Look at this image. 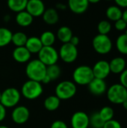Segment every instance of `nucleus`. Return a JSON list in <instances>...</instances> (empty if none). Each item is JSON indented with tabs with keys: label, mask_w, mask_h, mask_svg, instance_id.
Returning <instances> with one entry per match:
<instances>
[{
	"label": "nucleus",
	"mask_w": 127,
	"mask_h": 128,
	"mask_svg": "<svg viewBox=\"0 0 127 128\" xmlns=\"http://www.w3.org/2000/svg\"><path fill=\"white\" fill-rule=\"evenodd\" d=\"M25 74L29 80L41 82L46 75V66L39 59L31 60L26 65Z\"/></svg>",
	"instance_id": "obj_1"
},
{
	"label": "nucleus",
	"mask_w": 127,
	"mask_h": 128,
	"mask_svg": "<svg viewBox=\"0 0 127 128\" xmlns=\"http://www.w3.org/2000/svg\"><path fill=\"white\" fill-rule=\"evenodd\" d=\"M43 88L41 82L29 80L22 85L20 93L25 98L31 100L38 98L43 94Z\"/></svg>",
	"instance_id": "obj_2"
},
{
	"label": "nucleus",
	"mask_w": 127,
	"mask_h": 128,
	"mask_svg": "<svg viewBox=\"0 0 127 128\" xmlns=\"http://www.w3.org/2000/svg\"><path fill=\"white\" fill-rule=\"evenodd\" d=\"M94 78L92 68L88 65L77 67L73 73L74 83L79 86H88Z\"/></svg>",
	"instance_id": "obj_3"
},
{
	"label": "nucleus",
	"mask_w": 127,
	"mask_h": 128,
	"mask_svg": "<svg viewBox=\"0 0 127 128\" xmlns=\"http://www.w3.org/2000/svg\"><path fill=\"white\" fill-rule=\"evenodd\" d=\"M77 91L76 84L70 80L59 82L55 88V95L61 100H69L74 97Z\"/></svg>",
	"instance_id": "obj_4"
},
{
	"label": "nucleus",
	"mask_w": 127,
	"mask_h": 128,
	"mask_svg": "<svg viewBox=\"0 0 127 128\" xmlns=\"http://www.w3.org/2000/svg\"><path fill=\"white\" fill-rule=\"evenodd\" d=\"M108 100L114 104H122L127 98V89L121 83L114 84L106 92Z\"/></svg>",
	"instance_id": "obj_5"
},
{
	"label": "nucleus",
	"mask_w": 127,
	"mask_h": 128,
	"mask_svg": "<svg viewBox=\"0 0 127 128\" xmlns=\"http://www.w3.org/2000/svg\"><path fill=\"white\" fill-rule=\"evenodd\" d=\"M21 99V93L15 88H8L1 92L0 103L5 108L16 106Z\"/></svg>",
	"instance_id": "obj_6"
},
{
	"label": "nucleus",
	"mask_w": 127,
	"mask_h": 128,
	"mask_svg": "<svg viewBox=\"0 0 127 128\" xmlns=\"http://www.w3.org/2000/svg\"><path fill=\"white\" fill-rule=\"evenodd\" d=\"M94 50L101 55H106L110 52L112 49V42L107 34H97L92 41Z\"/></svg>",
	"instance_id": "obj_7"
},
{
	"label": "nucleus",
	"mask_w": 127,
	"mask_h": 128,
	"mask_svg": "<svg viewBox=\"0 0 127 128\" xmlns=\"http://www.w3.org/2000/svg\"><path fill=\"white\" fill-rule=\"evenodd\" d=\"M38 59L46 67L57 63L59 55L58 51L52 46H43L39 51Z\"/></svg>",
	"instance_id": "obj_8"
},
{
	"label": "nucleus",
	"mask_w": 127,
	"mask_h": 128,
	"mask_svg": "<svg viewBox=\"0 0 127 128\" xmlns=\"http://www.w3.org/2000/svg\"><path fill=\"white\" fill-rule=\"evenodd\" d=\"M58 55L61 60L65 63H73L78 57V50L76 46L70 43L63 44L59 50Z\"/></svg>",
	"instance_id": "obj_9"
},
{
	"label": "nucleus",
	"mask_w": 127,
	"mask_h": 128,
	"mask_svg": "<svg viewBox=\"0 0 127 128\" xmlns=\"http://www.w3.org/2000/svg\"><path fill=\"white\" fill-rule=\"evenodd\" d=\"M30 117L29 110L24 106H17L13 110L11 118L16 124H23L28 122Z\"/></svg>",
	"instance_id": "obj_10"
},
{
	"label": "nucleus",
	"mask_w": 127,
	"mask_h": 128,
	"mask_svg": "<svg viewBox=\"0 0 127 128\" xmlns=\"http://www.w3.org/2000/svg\"><path fill=\"white\" fill-rule=\"evenodd\" d=\"M92 70L94 78L105 80L111 73L109 62L105 60L98 61L92 68Z\"/></svg>",
	"instance_id": "obj_11"
},
{
	"label": "nucleus",
	"mask_w": 127,
	"mask_h": 128,
	"mask_svg": "<svg viewBox=\"0 0 127 128\" xmlns=\"http://www.w3.org/2000/svg\"><path fill=\"white\" fill-rule=\"evenodd\" d=\"M70 123L73 128H88L90 125L89 116L85 112H76L71 117Z\"/></svg>",
	"instance_id": "obj_12"
},
{
	"label": "nucleus",
	"mask_w": 127,
	"mask_h": 128,
	"mask_svg": "<svg viewBox=\"0 0 127 128\" xmlns=\"http://www.w3.org/2000/svg\"><path fill=\"white\" fill-rule=\"evenodd\" d=\"M25 10L33 17L40 16L45 10V5L41 0H28Z\"/></svg>",
	"instance_id": "obj_13"
},
{
	"label": "nucleus",
	"mask_w": 127,
	"mask_h": 128,
	"mask_svg": "<svg viewBox=\"0 0 127 128\" xmlns=\"http://www.w3.org/2000/svg\"><path fill=\"white\" fill-rule=\"evenodd\" d=\"M89 92L94 95H102L107 90V84L104 80L94 78L88 85Z\"/></svg>",
	"instance_id": "obj_14"
},
{
	"label": "nucleus",
	"mask_w": 127,
	"mask_h": 128,
	"mask_svg": "<svg viewBox=\"0 0 127 128\" xmlns=\"http://www.w3.org/2000/svg\"><path fill=\"white\" fill-rule=\"evenodd\" d=\"M88 0H68V6L70 10L75 14H81L88 8Z\"/></svg>",
	"instance_id": "obj_15"
},
{
	"label": "nucleus",
	"mask_w": 127,
	"mask_h": 128,
	"mask_svg": "<svg viewBox=\"0 0 127 128\" xmlns=\"http://www.w3.org/2000/svg\"><path fill=\"white\" fill-rule=\"evenodd\" d=\"M12 55L16 62L19 63H25L30 60L31 54L25 46H18L13 50Z\"/></svg>",
	"instance_id": "obj_16"
},
{
	"label": "nucleus",
	"mask_w": 127,
	"mask_h": 128,
	"mask_svg": "<svg viewBox=\"0 0 127 128\" xmlns=\"http://www.w3.org/2000/svg\"><path fill=\"white\" fill-rule=\"evenodd\" d=\"M110 70L115 74H121L127 67V62L122 57H116L109 62Z\"/></svg>",
	"instance_id": "obj_17"
},
{
	"label": "nucleus",
	"mask_w": 127,
	"mask_h": 128,
	"mask_svg": "<svg viewBox=\"0 0 127 128\" xmlns=\"http://www.w3.org/2000/svg\"><path fill=\"white\" fill-rule=\"evenodd\" d=\"M33 18L34 17L26 10H22L17 13L16 16V22L22 27H27L32 23Z\"/></svg>",
	"instance_id": "obj_18"
},
{
	"label": "nucleus",
	"mask_w": 127,
	"mask_h": 128,
	"mask_svg": "<svg viewBox=\"0 0 127 128\" xmlns=\"http://www.w3.org/2000/svg\"><path fill=\"white\" fill-rule=\"evenodd\" d=\"M25 46L31 52V53H38L39 51L43 47V44L39 38L31 37V38H28Z\"/></svg>",
	"instance_id": "obj_19"
},
{
	"label": "nucleus",
	"mask_w": 127,
	"mask_h": 128,
	"mask_svg": "<svg viewBox=\"0 0 127 128\" xmlns=\"http://www.w3.org/2000/svg\"><path fill=\"white\" fill-rule=\"evenodd\" d=\"M42 16L44 22L48 25H55L58 22L59 19L58 14L55 8H49L45 10Z\"/></svg>",
	"instance_id": "obj_20"
},
{
	"label": "nucleus",
	"mask_w": 127,
	"mask_h": 128,
	"mask_svg": "<svg viewBox=\"0 0 127 128\" xmlns=\"http://www.w3.org/2000/svg\"><path fill=\"white\" fill-rule=\"evenodd\" d=\"M61 104V100L56 95H51L47 97L44 100V107L49 112L57 110Z\"/></svg>",
	"instance_id": "obj_21"
},
{
	"label": "nucleus",
	"mask_w": 127,
	"mask_h": 128,
	"mask_svg": "<svg viewBox=\"0 0 127 128\" xmlns=\"http://www.w3.org/2000/svg\"><path fill=\"white\" fill-rule=\"evenodd\" d=\"M73 36L72 30L67 26H61L57 32V37L63 44L69 43Z\"/></svg>",
	"instance_id": "obj_22"
},
{
	"label": "nucleus",
	"mask_w": 127,
	"mask_h": 128,
	"mask_svg": "<svg viewBox=\"0 0 127 128\" xmlns=\"http://www.w3.org/2000/svg\"><path fill=\"white\" fill-rule=\"evenodd\" d=\"M28 0H7V4L10 10L16 13L25 10Z\"/></svg>",
	"instance_id": "obj_23"
},
{
	"label": "nucleus",
	"mask_w": 127,
	"mask_h": 128,
	"mask_svg": "<svg viewBox=\"0 0 127 128\" xmlns=\"http://www.w3.org/2000/svg\"><path fill=\"white\" fill-rule=\"evenodd\" d=\"M123 11L118 6H110L106 10V16L107 17L112 21H117L122 18Z\"/></svg>",
	"instance_id": "obj_24"
},
{
	"label": "nucleus",
	"mask_w": 127,
	"mask_h": 128,
	"mask_svg": "<svg viewBox=\"0 0 127 128\" xmlns=\"http://www.w3.org/2000/svg\"><path fill=\"white\" fill-rule=\"evenodd\" d=\"M13 33L7 28H0V47L5 46L11 42Z\"/></svg>",
	"instance_id": "obj_25"
},
{
	"label": "nucleus",
	"mask_w": 127,
	"mask_h": 128,
	"mask_svg": "<svg viewBox=\"0 0 127 128\" xmlns=\"http://www.w3.org/2000/svg\"><path fill=\"white\" fill-rule=\"evenodd\" d=\"M39 38L43 44V46H51L55 42V35L49 31L43 32Z\"/></svg>",
	"instance_id": "obj_26"
},
{
	"label": "nucleus",
	"mask_w": 127,
	"mask_h": 128,
	"mask_svg": "<svg viewBox=\"0 0 127 128\" xmlns=\"http://www.w3.org/2000/svg\"><path fill=\"white\" fill-rule=\"evenodd\" d=\"M28 40V38L26 34L22 32H18L16 33H13L11 38V42L16 46H25L26 41Z\"/></svg>",
	"instance_id": "obj_27"
},
{
	"label": "nucleus",
	"mask_w": 127,
	"mask_h": 128,
	"mask_svg": "<svg viewBox=\"0 0 127 128\" xmlns=\"http://www.w3.org/2000/svg\"><path fill=\"white\" fill-rule=\"evenodd\" d=\"M61 74V69L57 64L46 67V75L49 77L51 81L58 79Z\"/></svg>",
	"instance_id": "obj_28"
},
{
	"label": "nucleus",
	"mask_w": 127,
	"mask_h": 128,
	"mask_svg": "<svg viewBox=\"0 0 127 128\" xmlns=\"http://www.w3.org/2000/svg\"><path fill=\"white\" fill-rule=\"evenodd\" d=\"M116 46L121 53L127 55V34H123L118 38L116 40Z\"/></svg>",
	"instance_id": "obj_29"
},
{
	"label": "nucleus",
	"mask_w": 127,
	"mask_h": 128,
	"mask_svg": "<svg viewBox=\"0 0 127 128\" xmlns=\"http://www.w3.org/2000/svg\"><path fill=\"white\" fill-rule=\"evenodd\" d=\"M98 113H99L100 118L103 119V121L104 122L113 119V117H114V115H115L113 109L112 107H110V106H104V107H103L100 110V112Z\"/></svg>",
	"instance_id": "obj_30"
},
{
	"label": "nucleus",
	"mask_w": 127,
	"mask_h": 128,
	"mask_svg": "<svg viewBox=\"0 0 127 128\" xmlns=\"http://www.w3.org/2000/svg\"><path fill=\"white\" fill-rule=\"evenodd\" d=\"M90 125L93 128H103L104 125V122L100 118L98 112H95L89 117Z\"/></svg>",
	"instance_id": "obj_31"
},
{
	"label": "nucleus",
	"mask_w": 127,
	"mask_h": 128,
	"mask_svg": "<svg viewBox=\"0 0 127 128\" xmlns=\"http://www.w3.org/2000/svg\"><path fill=\"white\" fill-rule=\"evenodd\" d=\"M97 29H98L99 34H108L112 29V25L107 20H102L101 22H99L97 26Z\"/></svg>",
	"instance_id": "obj_32"
},
{
	"label": "nucleus",
	"mask_w": 127,
	"mask_h": 128,
	"mask_svg": "<svg viewBox=\"0 0 127 128\" xmlns=\"http://www.w3.org/2000/svg\"><path fill=\"white\" fill-rule=\"evenodd\" d=\"M103 128H121V124L119 122L112 119L104 123Z\"/></svg>",
	"instance_id": "obj_33"
},
{
	"label": "nucleus",
	"mask_w": 127,
	"mask_h": 128,
	"mask_svg": "<svg viewBox=\"0 0 127 128\" xmlns=\"http://www.w3.org/2000/svg\"><path fill=\"white\" fill-rule=\"evenodd\" d=\"M115 27L118 31H124L127 28V23L121 18L115 22Z\"/></svg>",
	"instance_id": "obj_34"
},
{
	"label": "nucleus",
	"mask_w": 127,
	"mask_h": 128,
	"mask_svg": "<svg viewBox=\"0 0 127 128\" xmlns=\"http://www.w3.org/2000/svg\"><path fill=\"white\" fill-rule=\"evenodd\" d=\"M50 128H68L67 124L61 120H57L52 122Z\"/></svg>",
	"instance_id": "obj_35"
},
{
	"label": "nucleus",
	"mask_w": 127,
	"mask_h": 128,
	"mask_svg": "<svg viewBox=\"0 0 127 128\" xmlns=\"http://www.w3.org/2000/svg\"><path fill=\"white\" fill-rule=\"evenodd\" d=\"M120 82L127 89V69H125L120 76Z\"/></svg>",
	"instance_id": "obj_36"
},
{
	"label": "nucleus",
	"mask_w": 127,
	"mask_h": 128,
	"mask_svg": "<svg viewBox=\"0 0 127 128\" xmlns=\"http://www.w3.org/2000/svg\"><path fill=\"white\" fill-rule=\"evenodd\" d=\"M6 114H7L6 108L0 103V122H2L5 118Z\"/></svg>",
	"instance_id": "obj_37"
},
{
	"label": "nucleus",
	"mask_w": 127,
	"mask_h": 128,
	"mask_svg": "<svg viewBox=\"0 0 127 128\" xmlns=\"http://www.w3.org/2000/svg\"><path fill=\"white\" fill-rule=\"evenodd\" d=\"M118 6L121 8H127V0H115Z\"/></svg>",
	"instance_id": "obj_38"
},
{
	"label": "nucleus",
	"mask_w": 127,
	"mask_h": 128,
	"mask_svg": "<svg viewBox=\"0 0 127 128\" xmlns=\"http://www.w3.org/2000/svg\"><path fill=\"white\" fill-rule=\"evenodd\" d=\"M69 43H70L71 44H73V45L77 46V45L79 44V38L77 36H73V37L71 38V39H70V40Z\"/></svg>",
	"instance_id": "obj_39"
},
{
	"label": "nucleus",
	"mask_w": 127,
	"mask_h": 128,
	"mask_svg": "<svg viewBox=\"0 0 127 128\" xmlns=\"http://www.w3.org/2000/svg\"><path fill=\"white\" fill-rule=\"evenodd\" d=\"M50 82H51V80L49 79V77L47 75H46L45 77L43 79V80H42L41 82H43V84H48V83H49Z\"/></svg>",
	"instance_id": "obj_40"
},
{
	"label": "nucleus",
	"mask_w": 127,
	"mask_h": 128,
	"mask_svg": "<svg viewBox=\"0 0 127 128\" xmlns=\"http://www.w3.org/2000/svg\"><path fill=\"white\" fill-rule=\"evenodd\" d=\"M56 8H58V9H61V10H64V9L66 8V5L62 4V3H58L56 4Z\"/></svg>",
	"instance_id": "obj_41"
},
{
	"label": "nucleus",
	"mask_w": 127,
	"mask_h": 128,
	"mask_svg": "<svg viewBox=\"0 0 127 128\" xmlns=\"http://www.w3.org/2000/svg\"><path fill=\"white\" fill-rule=\"evenodd\" d=\"M122 19L127 23V9H126L124 12H123V15H122Z\"/></svg>",
	"instance_id": "obj_42"
},
{
	"label": "nucleus",
	"mask_w": 127,
	"mask_h": 128,
	"mask_svg": "<svg viewBox=\"0 0 127 128\" xmlns=\"http://www.w3.org/2000/svg\"><path fill=\"white\" fill-rule=\"evenodd\" d=\"M122 105H123V106H124V108L126 110H127V98L123 102V104H122Z\"/></svg>",
	"instance_id": "obj_43"
},
{
	"label": "nucleus",
	"mask_w": 127,
	"mask_h": 128,
	"mask_svg": "<svg viewBox=\"0 0 127 128\" xmlns=\"http://www.w3.org/2000/svg\"><path fill=\"white\" fill-rule=\"evenodd\" d=\"M100 1V0H88L89 3H94V4H95V3H98Z\"/></svg>",
	"instance_id": "obj_44"
},
{
	"label": "nucleus",
	"mask_w": 127,
	"mask_h": 128,
	"mask_svg": "<svg viewBox=\"0 0 127 128\" xmlns=\"http://www.w3.org/2000/svg\"><path fill=\"white\" fill-rule=\"evenodd\" d=\"M0 128H9L7 126H4V125H0Z\"/></svg>",
	"instance_id": "obj_45"
},
{
	"label": "nucleus",
	"mask_w": 127,
	"mask_h": 128,
	"mask_svg": "<svg viewBox=\"0 0 127 128\" xmlns=\"http://www.w3.org/2000/svg\"><path fill=\"white\" fill-rule=\"evenodd\" d=\"M1 92H0V101H1Z\"/></svg>",
	"instance_id": "obj_46"
},
{
	"label": "nucleus",
	"mask_w": 127,
	"mask_h": 128,
	"mask_svg": "<svg viewBox=\"0 0 127 128\" xmlns=\"http://www.w3.org/2000/svg\"><path fill=\"white\" fill-rule=\"evenodd\" d=\"M124 34H127V30H126V32H125V33Z\"/></svg>",
	"instance_id": "obj_47"
},
{
	"label": "nucleus",
	"mask_w": 127,
	"mask_h": 128,
	"mask_svg": "<svg viewBox=\"0 0 127 128\" xmlns=\"http://www.w3.org/2000/svg\"><path fill=\"white\" fill-rule=\"evenodd\" d=\"M106 1H112V0H106Z\"/></svg>",
	"instance_id": "obj_48"
},
{
	"label": "nucleus",
	"mask_w": 127,
	"mask_h": 128,
	"mask_svg": "<svg viewBox=\"0 0 127 128\" xmlns=\"http://www.w3.org/2000/svg\"></svg>",
	"instance_id": "obj_49"
}]
</instances>
